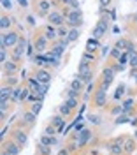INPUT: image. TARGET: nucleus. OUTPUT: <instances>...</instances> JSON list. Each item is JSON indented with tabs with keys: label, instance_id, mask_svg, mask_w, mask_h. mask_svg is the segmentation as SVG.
I'll return each mask as SVG.
<instances>
[{
	"label": "nucleus",
	"instance_id": "nucleus-1",
	"mask_svg": "<svg viewBox=\"0 0 137 155\" xmlns=\"http://www.w3.org/2000/svg\"><path fill=\"white\" fill-rule=\"evenodd\" d=\"M63 16L67 19V25L70 28H79L83 25V14H81V9L74 11V9H63Z\"/></svg>",
	"mask_w": 137,
	"mask_h": 155
},
{
	"label": "nucleus",
	"instance_id": "nucleus-2",
	"mask_svg": "<svg viewBox=\"0 0 137 155\" xmlns=\"http://www.w3.org/2000/svg\"><path fill=\"white\" fill-rule=\"evenodd\" d=\"M114 76H116V71L113 69V65L104 67V71H102V81H100V88H106V90H107V88L111 87V83H113Z\"/></svg>",
	"mask_w": 137,
	"mask_h": 155
},
{
	"label": "nucleus",
	"instance_id": "nucleus-3",
	"mask_svg": "<svg viewBox=\"0 0 137 155\" xmlns=\"http://www.w3.org/2000/svg\"><path fill=\"white\" fill-rule=\"evenodd\" d=\"M18 41H20L18 32H4L2 37H0L2 46H5V48H14V44H18Z\"/></svg>",
	"mask_w": 137,
	"mask_h": 155
},
{
	"label": "nucleus",
	"instance_id": "nucleus-4",
	"mask_svg": "<svg viewBox=\"0 0 137 155\" xmlns=\"http://www.w3.org/2000/svg\"><path fill=\"white\" fill-rule=\"evenodd\" d=\"M48 21H49V25H53V27H62L63 23H67L63 12H58V11H51L48 14Z\"/></svg>",
	"mask_w": 137,
	"mask_h": 155
},
{
	"label": "nucleus",
	"instance_id": "nucleus-5",
	"mask_svg": "<svg viewBox=\"0 0 137 155\" xmlns=\"http://www.w3.org/2000/svg\"><path fill=\"white\" fill-rule=\"evenodd\" d=\"M106 102H107V90L98 87V90L93 94V104H95L97 107H104Z\"/></svg>",
	"mask_w": 137,
	"mask_h": 155
},
{
	"label": "nucleus",
	"instance_id": "nucleus-6",
	"mask_svg": "<svg viewBox=\"0 0 137 155\" xmlns=\"http://www.w3.org/2000/svg\"><path fill=\"white\" fill-rule=\"evenodd\" d=\"M49 7H51V2L49 0H37V14L39 16H46L48 18Z\"/></svg>",
	"mask_w": 137,
	"mask_h": 155
},
{
	"label": "nucleus",
	"instance_id": "nucleus-7",
	"mask_svg": "<svg viewBox=\"0 0 137 155\" xmlns=\"http://www.w3.org/2000/svg\"><path fill=\"white\" fill-rule=\"evenodd\" d=\"M35 79L42 83V85H49V81H51V74H49V71L46 69H39L37 72H35Z\"/></svg>",
	"mask_w": 137,
	"mask_h": 155
},
{
	"label": "nucleus",
	"instance_id": "nucleus-8",
	"mask_svg": "<svg viewBox=\"0 0 137 155\" xmlns=\"http://www.w3.org/2000/svg\"><path fill=\"white\" fill-rule=\"evenodd\" d=\"M4 150H7L11 155H20L21 145H20V143H16V141L12 139V141H7V143H4Z\"/></svg>",
	"mask_w": 137,
	"mask_h": 155
},
{
	"label": "nucleus",
	"instance_id": "nucleus-9",
	"mask_svg": "<svg viewBox=\"0 0 137 155\" xmlns=\"http://www.w3.org/2000/svg\"><path fill=\"white\" fill-rule=\"evenodd\" d=\"M33 48H35V53H44L48 49V39L44 37V35L37 37L35 42H33Z\"/></svg>",
	"mask_w": 137,
	"mask_h": 155
},
{
	"label": "nucleus",
	"instance_id": "nucleus-10",
	"mask_svg": "<svg viewBox=\"0 0 137 155\" xmlns=\"http://www.w3.org/2000/svg\"><path fill=\"white\" fill-rule=\"evenodd\" d=\"M109 152L113 155L125 153V150H123V139H116L114 143H111V145H109Z\"/></svg>",
	"mask_w": 137,
	"mask_h": 155
},
{
	"label": "nucleus",
	"instance_id": "nucleus-11",
	"mask_svg": "<svg viewBox=\"0 0 137 155\" xmlns=\"http://www.w3.org/2000/svg\"><path fill=\"white\" fill-rule=\"evenodd\" d=\"M12 139L16 141V143H20L21 146L27 145V139H28V136H27V132L25 130H21V129H16L14 132H12Z\"/></svg>",
	"mask_w": 137,
	"mask_h": 155
},
{
	"label": "nucleus",
	"instance_id": "nucleus-12",
	"mask_svg": "<svg viewBox=\"0 0 137 155\" xmlns=\"http://www.w3.org/2000/svg\"><path fill=\"white\" fill-rule=\"evenodd\" d=\"M49 124H51L53 127H56V132L60 134V132L63 130V127H65V120H63V116H62V115H55L53 118H51V122H49Z\"/></svg>",
	"mask_w": 137,
	"mask_h": 155
},
{
	"label": "nucleus",
	"instance_id": "nucleus-13",
	"mask_svg": "<svg viewBox=\"0 0 137 155\" xmlns=\"http://www.w3.org/2000/svg\"><path fill=\"white\" fill-rule=\"evenodd\" d=\"M90 139H91V132L86 130V129H83V130L79 132V136H78V146H79V148H83Z\"/></svg>",
	"mask_w": 137,
	"mask_h": 155
},
{
	"label": "nucleus",
	"instance_id": "nucleus-14",
	"mask_svg": "<svg viewBox=\"0 0 137 155\" xmlns=\"http://www.w3.org/2000/svg\"><path fill=\"white\" fill-rule=\"evenodd\" d=\"M16 71H18V64H16L14 60H7V62L4 64V74H7V76H12Z\"/></svg>",
	"mask_w": 137,
	"mask_h": 155
},
{
	"label": "nucleus",
	"instance_id": "nucleus-15",
	"mask_svg": "<svg viewBox=\"0 0 137 155\" xmlns=\"http://www.w3.org/2000/svg\"><path fill=\"white\" fill-rule=\"evenodd\" d=\"M12 92H14V90H12V87H9V85L5 87V85H4V87L0 88V101H11Z\"/></svg>",
	"mask_w": 137,
	"mask_h": 155
},
{
	"label": "nucleus",
	"instance_id": "nucleus-16",
	"mask_svg": "<svg viewBox=\"0 0 137 155\" xmlns=\"http://www.w3.org/2000/svg\"><path fill=\"white\" fill-rule=\"evenodd\" d=\"M123 150H125V153H132V152L135 150V141L130 139V137L123 139Z\"/></svg>",
	"mask_w": 137,
	"mask_h": 155
},
{
	"label": "nucleus",
	"instance_id": "nucleus-17",
	"mask_svg": "<svg viewBox=\"0 0 137 155\" xmlns=\"http://www.w3.org/2000/svg\"><path fill=\"white\" fill-rule=\"evenodd\" d=\"M63 51H65V48L60 44V42H56L53 48L49 49V55H53V57H56V58H60L62 55H63Z\"/></svg>",
	"mask_w": 137,
	"mask_h": 155
},
{
	"label": "nucleus",
	"instance_id": "nucleus-18",
	"mask_svg": "<svg viewBox=\"0 0 137 155\" xmlns=\"http://www.w3.org/2000/svg\"><path fill=\"white\" fill-rule=\"evenodd\" d=\"M56 35H58V30L53 28V25H48V27H46V30H44V37L48 39V41H53Z\"/></svg>",
	"mask_w": 137,
	"mask_h": 155
},
{
	"label": "nucleus",
	"instance_id": "nucleus-19",
	"mask_svg": "<svg viewBox=\"0 0 137 155\" xmlns=\"http://www.w3.org/2000/svg\"><path fill=\"white\" fill-rule=\"evenodd\" d=\"M21 118H23V122H25L27 125H33V124H35V118H37V115H33L32 111H27V113H23V116H21Z\"/></svg>",
	"mask_w": 137,
	"mask_h": 155
},
{
	"label": "nucleus",
	"instance_id": "nucleus-20",
	"mask_svg": "<svg viewBox=\"0 0 137 155\" xmlns=\"http://www.w3.org/2000/svg\"><path fill=\"white\" fill-rule=\"evenodd\" d=\"M106 32H107L106 28H102L100 25H97V27L93 28V32H91V37H93V39H97V41H98V39H102L104 35H106Z\"/></svg>",
	"mask_w": 137,
	"mask_h": 155
},
{
	"label": "nucleus",
	"instance_id": "nucleus-21",
	"mask_svg": "<svg viewBox=\"0 0 137 155\" xmlns=\"http://www.w3.org/2000/svg\"><path fill=\"white\" fill-rule=\"evenodd\" d=\"M40 87H42V83H39L35 78H32V79H28V88L33 92V94H39Z\"/></svg>",
	"mask_w": 137,
	"mask_h": 155
},
{
	"label": "nucleus",
	"instance_id": "nucleus-22",
	"mask_svg": "<svg viewBox=\"0 0 137 155\" xmlns=\"http://www.w3.org/2000/svg\"><path fill=\"white\" fill-rule=\"evenodd\" d=\"M78 78L84 83V85H90L91 79H93V71H88V72H84V74H78Z\"/></svg>",
	"mask_w": 137,
	"mask_h": 155
},
{
	"label": "nucleus",
	"instance_id": "nucleus-23",
	"mask_svg": "<svg viewBox=\"0 0 137 155\" xmlns=\"http://www.w3.org/2000/svg\"><path fill=\"white\" fill-rule=\"evenodd\" d=\"M11 25H12V19H11L9 16H5V14H4V16L0 18V28H2L4 32H5V30L9 28Z\"/></svg>",
	"mask_w": 137,
	"mask_h": 155
},
{
	"label": "nucleus",
	"instance_id": "nucleus-24",
	"mask_svg": "<svg viewBox=\"0 0 137 155\" xmlns=\"http://www.w3.org/2000/svg\"><path fill=\"white\" fill-rule=\"evenodd\" d=\"M23 55H25V49L18 48V46H16V48L12 49V60H14L16 64H18V62L21 60V57H23Z\"/></svg>",
	"mask_w": 137,
	"mask_h": 155
},
{
	"label": "nucleus",
	"instance_id": "nucleus-25",
	"mask_svg": "<svg viewBox=\"0 0 137 155\" xmlns=\"http://www.w3.org/2000/svg\"><path fill=\"white\" fill-rule=\"evenodd\" d=\"M88 71H91V67H90V62H86V60H81L79 69H78V74H84V72H88Z\"/></svg>",
	"mask_w": 137,
	"mask_h": 155
},
{
	"label": "nucleus",
	"instance_id": "nucleus-26",
	"mask_svg": "<svg viewBox=\"0 0 137 155\" xmlns=\"http://www.w3.org/2000/svg\"><path fill=\"white\" fill-rule=\"evenodd\" d=\"M58 111H60V115H62V116H70V115H72V111H74V109H72V107H68L67 104L63 102V104H62V106L58 107Z\"/></svg>",
	"mask_w": 137,
	"mask_h": 155
},
{
	"label": "nucleus",
	"instance_id": "nucleus-27",
	"mask_svg": "<svg viewBox=\"0 0 137 155\" xmlns=\"http://www.w3.org/2000/svg\"><path fill=\"white\" fill-rule=\"evenodd\" d=\"M37 152H39V155H51V146L39 143L37 145Z\"/></svg>",
	"mask_w": 137,
	"mask_h": 155
},
{
	"label": "nucleus",
	"instance_id": "nucleus-28",
	"mask_svg": "<svg viewBox=\"0 0 137 155\" xmlns=\"http://www.w3.org/2000/svg\"><path fill=\"white\" fill-rule=\"evenodd\" d=\"M79 34H81V32H79V28H70V30H68L67 39L70 41V42H74V41H78V39H79Z\"/></svg>",
	"mask_w": 137,
	"mask_h": 155
},
{
	"label": "nucleus",
	"instance_id": "nucleus-29",
	"mask_svg": "<svg viewBox=\"0 0 137 155\" xmlns=\"http://www.w3.org/2000/svg\"><path fill=\"white\" fill-rule=\"evenodd\" d=\"M21 90H23V88H14L12 97H11V101H12V102H20V101H21Z\"/></svg>",
	"mask_w": 137,
	"mask_h": 155
},
{
	"label": "nucleus",
	"instance_id": "nucleus-30",
	"mask_svg": "<svg viewBox=\"0 0 137 155\" xmlns=\"http://www.w3.org/2000/svg\"><path fill=\"white\" fill-rule=\"evenodd\" d=\"M128 42H130V41H127V39H118V41H116V46H114V48H118V49H121V51H123V49H127Z\"/></svg>",
	"mask_w": 137,
	"mask_h": 155
},
{
	"label": "nucleus",
	"instance_id": "nucleus-31",
	"mask_svg": "<svg viewBox=\"0 0 137 155\" xmlns=\"http://www.w3.org/2000/svg\"><path fill=\"white\" fill-rule=\"evenodd\" d=\"M83 85H84V83H83V81H81V79H74V81H72V83H70V88H74V90H78V92H81V90H83Z\"/></svg>",
	"mask_w": 137,
	"mask_h": 155
},
{
	"label": "nucleus",
	"instance_id": "nucleus-32",
	"mask_svg": "<svg viewBox=\"0 0 137 155\" xmlns=\"http://www.w3.org/2000/svg\"><path fill=\"white\" fill-rule=\"evenodd\" d=\"M132 104H134V101H132V99H128V101H125V102H123L121 109H123V113H125V115H127V113H130V109H132Z\"/></svg>",
	"mask_w": 137,
	"mask_h": 155
},
{
	"label": "nucleus",
	"instance_id": "nucleus-33",
	"mask_svg": "<svg viewBox=\"0 0 137 155\" xmlns=\"http://www.w3.org/2000/svg\"><path fill=\"white\" fill-rule=\"evenodd\" d=\"M65 104H67L68 107H72V109H76V107H78V104H79V99H70V97H67Z\"/></svg>",
	"mask_w": 137,
	"mask_h": 155
},
{
	"label": "nucleus",
	"instance_id": "nucleus-34",
	"mask_svg": "<svg viewBox=\"0 0 137 155\" xmlns=\"http://www.w3.org/2000/svg\"><path fill=\"white\" fill-rule=\"evenodd\" d=\"M95 58L97 57L93 55V51H84V53H83V60H86V62H90V64H91Z\"/></svg>",
	"mask_w": 137,
	"mask_h": 155
},
{
	"label": "nucleus",
	"instance_id": "nucleus-35",
	"mask_svg": "<svg viewBox=\"0 0 137 155\" xmlns=\"http://www.w3.org/2000/svg\"><path fill=\"white\" fill-rule=\"evenodd\" d=\"M40 107H42V102H32V107H30V111H32L33 115H39Z\"/></svg>",
	"mask_w": 137,
	"mask_h": 155
},
{
	"label": "nucleus",
	"instance_id": "nucleus-36",
	"mask_svg": "<svg viewBox=\"0 0 137 155\" xmlns=\"http://www.w3.org/2000/svg\"><path fill=\"white\" fill-rule=\"evenodd\" d=\"M44 134H46V136H55V134H58V132H56V127H53L51 124H49V125L44 129Z\"/></svg>",
	"mask_w": 137,
	"mask_h": 155
},
{
	"label": "nucleus",
	"instance_id": "nucleus-37",
	"mask_svg": "<svg viewBox=\"0 0 137 155\" xmlns=\"http://www.w3.org/2000/svg\"><path fill=\"white\" fill-rule=\"evenodd\" d=\"M67 97H70V99H79V92L78 90H74V88H68L67 90Z\"/></svg>",
	"mask_w": 137,
	"mask_h": 155
},
{
	"label": "nucleus",
	"instance_id": "nucleus-38",
	"mask_svg": "<svg viewBox=\"0 0 137 155\" xmlns=\"http://www.w3.org/2000/svg\"><path fill=\"white\" fill-rule=\"evenodd\" d=\"M86 46H88V49H91V51H93L95 48H98V42H97V39H90V41H88V44H86Z\"/></svg>",
	"mask_w": 137,
	"mask_h": 155
},
{
	"label": "nucleus",
	"instance_id": "nucleus-39",
	"mask_svg": "<svg viewBox=\"0 0 137 155\" xmlns=\"http://www.w3.org/2000/svg\"><path fill=\"white\" fill-rule=\"evenodd\" d=\"M109 55H111L113 58H118V60H119V57H121V49L113 48V49H111V53H109Z\"/></svg>",
	"mask_w": 137,
	"mask_h": 155
},
{
	"label": "nucleus",
	"instance_id": "nucleus-40",
	"mask_svg": "<svg viewBox=\"0 0 137 155\" xmlns=\"http://www.w3.org/2000/svg\"><path fill=\"white\" fill-rule=\"evenodd\" d=\"M39 143H42V145H48V146H51V136H42V137H40V141Z\"/></svg>",
	"mask_w": 137,
	"mask_h": 155
},
{
	"label": "nucleus",
	"instance_id": "nucleus-41",
	"mask_svg": "<svg viewBox=\"0 0 137 155\" xmlns=\"http://www.w3.org/2000/svg\"><path fill=\"white\" fill-rule=\"evenodd\" d=\"M68 35V30L67 28H62V27H58V37L60 39H65Z\"/></svg>",
	"mask_w": 137,
	"mask_h": 155
},
{
	"label": "nucleus",
	"instance_id": "nucleus-42",
	"mask_svg": "<svg viewBox=\"0 0 137 155\" xmlns=\"http://www.w3.org/2000/svg\"><path fill=\"white\" fill-rule=\"evenodd\" d=\"M7 107H9V101H0V111L2 113H5Z\"/></svg>",
	"mask_w": 137,
	"mask_h": 155
},
{
	"label": "nucleus",
	"instance_id": "nucleus-43",
	"mask_svg": "<svg viewBox=\"0 0 137 155\" xmlns=\"http://www.w3.org/2000/svg\"><path fill=\"white\" fill-rule=\"evenodd\" d=\"M130 65H132V67H137V51L130 55Z\"/></svg>",
	"mask_w": 137,
	"mask_h": 155
},
{
	"label": "nucleus",
	"instance_id": "nucleus-44",
	"mask_svg": "<svg viewBox=\"0 0 137 155\" xmlns=\"http://www.w3.org/2000/svg\"><path fill=\"white\" fill-rule=\"evenodd\" d=\"M68 5H70V9L79 11V2H78V0H70V4H68Z\"/></svg>",
	"mask_w": 137,
	"mask_h": 155
},
{
	"label": "nucleus",
	"instance_id": "nucleus-45",
	"mask_svg": "<svg viewBox=\"0 0 137 155\" xmlns=\"http://www.w3.org/2000/svg\"><path fill=\"white\" fill-rule=\"evenodd\" d=\"M127 122V116H125V113H121V115L116 118V124H125Z\"/></svg>",
	"mask_w": 137,
	"mask_h": 155
},
{
	"label": "nucleus",
	"instance_id": "nucleus-46",
	"mask_svg": "<svg viewBox=\"0 0 137 155\" xmlns=\"http://www.w3.org/2000/svg\"><path fill=\"white\" fill-rule=\"evenodd\" d=\"M123 92H125V87H118V90H116V94H114V97H116V99H119V97L123 95Z\"/></svg>",
	"mask_w": 137,
	"mask_h": 155
},
{
	"label": "nucleus",
	"instance_id": "nucleus-47",
	"mask_svg": "<svg viewBox=\"0 0 137 155\" xmlns=\"http://www.w3.org/2000/svg\"><path fill=\"white\" fill-rule=\"evenodd\" d=\"M88 120L91 122V124H95V125H97V124H100V120H98V116H95V115H90V116H88Z\"/></svg>",
	"mask_w": 137,
	"mask_h": 155
},
{
	"label": "nucleus",
	"instance_id": "nucleus-48",
	"mask_svg": "<svg viewBox=\"0 0 137 155\" xmlns=\"http://www.w3.org/2000/svg\"><path fill=\"white\" fill-rule=\"evenodd\" d=\"M25 46H27V41H25V37H20V41H18V48L25 49Z\"/></svg>",
	"mask_w": 137,
	"mask_h": 155
},
{
	"label": "nucleus",
	"instance_id": "nucleus-49",
	"mask_svg": "<svg viewBox=\"0 0 137 155\" xmlns=\"http://www.w3.org/2000/svg\"><path fill=\"white\" fill-rule=\"evenodd\" d=\"M16 83H18V79H16V78H12V76H9V79H7V85H9V87H14Z\"/></svg>",
	"mask_w": 137,
	"mask_h": 155
},
{
	"label": "nucleus",
	"instance_id": "nucleus-50",
	"mask_svg": "<svg viewBox=\"0 0 137 155\" xmlns=\"http://www.w3.org/2000/svg\"><path fill=\"white\" fill-rule=\"evenodd\" d=\"M2 5H4V7H5L7 11H9L11 7H12V4H11V0H2Z\"/></svg>",
	"mask_w": 137,
	"mask_h": 155
},
{
	"label": "nucleus",
	"instance_id": "nucleus-51",
	"mask_svg": "<svg viewBox=\"0 0 137 155\" xmlns=\"http://www.w3.org/2000/svg\"><path fill=\"white\" fill-rule=\"evenodd\" d=\"M113 69H114L116 72H121V71H123V65H121V64L118 62V64H114V65H113Z\"/></svg>",
	"mask_w": 137,
	"mask_h": 155
},
{
	"label": "nucleus",
	"instance_id": "nucleus-52",
	"mask_svg": "<svg viewBox=\"0 0 137 155\" xmlns=\"http://www.w3.org/2000/svg\"><path fill=\"white\" fill-rule=\"evenodd\" d=\"M79 146H78V141H76V143H70V145H68V152H74V150H78Z\"/></svg>",
	"mask_w": 137,
	"mask_h": 155
},
{
	"label": "nucleus",
	"instance_id": "nucleus-53",
	"mask_svg": "<svg viewBox=\"0 0 137 155\" xmlns=\"http://www.w3.org/2000/svg\"><path fill=\"white\" fill-rule=\"evenodd\" d=\"M44 101V94H35V102H42Z\"/></svg>",
	"mask_w": 137,
	"mask_h": 155
},
{
	"label": "nucleus",
	"instance_id": "nucleus-54",
	"mask_svg": "<svg viewBox=\"0 0 137 155\" xmlns=\"http://www.w3.org/2000/svg\"><path fill=\"white\" fill-rule=\"evenodd\" d=\"M109 4H111V0H100V5L102 7H107Z\"/></svg>",
	"mask_w": 137,
	"mask_h": 155
},
{
	"label": "nucleus",
	"instance_id": "nucleus-55",
	"mask_svg": "<svg viewBox=\"0 0 137 155\" xmlns=\"http://www.w3.org/2000/svg\"><path fill=\"white\" fill-rule=\"evenodd\" d=\"M21 7H28V0H18Z\"/></svg>",
	"mask_w": 137,
	"mask_h": 155
},
{
	"label": "nucleus",
	"instance_id": "nucleus-56",
	"mask_svg": "<svg viewBox=\"0 0 137 155\" xmlns=\"http://www.w3.org/2000/svg\"><path fill=\"white\" fill-rule=\"evenodd\" d=\"M74 130H76V134H79V132L83 130V125H81V124H78V125L74 127Z\"/></svg>",
	"mask_w": 137,
	"mask_h": 155
},
{
	"label": "nucleus",
	"instance_id": "nucleus-57",
	"mask_svg": "<svg viewBox=\"0 0 137 155\" xmlns=\"http://www.w3.org/2000/svg\"><path fill=\"white\" fill-rule=\"evenodd\" d=\"M58 155H68V148H62L58 152Z\"/></svg>",
	"mask_w": 137,
	"mask_h": 155
},
{
	"label": "nucleus",
	"instance_id": "nucleus-58",
	"mask_svg": "<svg viewBox=\"0 0 137 155\" xmlns=\"http://www.w3.org/2000/svg\"><path fill=\"white\" fill-rule=\"evenodd\" d=\"M27 19H28L30 25H35V21H33V16H27Z\"/></svg>",
	"mask_w": 137,
	"mask_h": 155
},
{
	"label": "nucleus",
	"instance_id": "nucleus-59",
	"mask_svg": "<svg viewBox=\"0 0 137 155\" xmlns=\"http://www.w3.org/2000/svg\"><path fill=\"white\" fill-rule=\"evenodd\" d=\"M109 49H111V48H107V46H106V48H102V55H104V57L109 53Z\"/></svg>",
	"mask_w": 137,
	"mask_h": 155
},
{
	"label": "nucleus",
	"instance_id": "nucleus-60",
	"mask_svg": "<svg viewBox=\"0 0 137 155\" xmlns=\"http://www.w3.org/2000/svg\"><path fill=\"white\" fill-rule=\"evenodd\" d=\"M2 155H11V153L7 152V150H4V148H2Z\"/></svg>",
	"mask_w": 137,
	"mask_h": 155
},
{
	"label": "nucleus",
	"instance_id": "nucleus-61",
	"mask_svg": "<svg viewBox=\"0 0 137 155\" xmlns=\"http://www.w3.org/2000/svg\"><path fill=\"white\" fill-rule=\"evenodd\" d=\"M134 21H135V23H137V12H135V18H134Z\"/></svg>",
	"mask_w": 137,
	"mask_h": 155
}]
</instances>
